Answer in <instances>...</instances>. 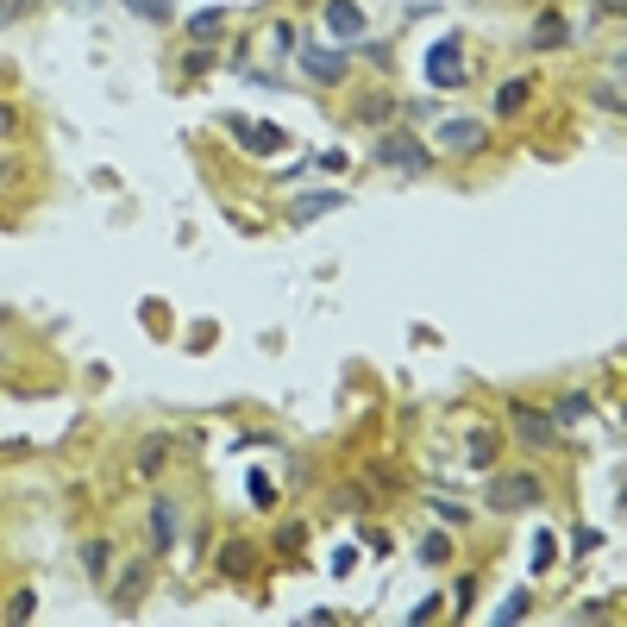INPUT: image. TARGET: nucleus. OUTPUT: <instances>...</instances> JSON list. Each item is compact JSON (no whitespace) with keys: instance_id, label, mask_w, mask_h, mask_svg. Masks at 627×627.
Returning a JSON list of instances; mask_svg holds the SVG:
<instances>
[{"instance_id":"f257e3e1","label":"nucleus","mask_w":627,"mask_h":627,"mask_svg":"<svg viewBox=\"0 0 627 627\" xmlns=\"http://www.w3.org/2000/svg\"><path fill=\"white\" fill-rule=\"evenodd\" d=\"M226 132L239 138L251 157H276V151H289V132H283V126H270V120H245V113H226Z\"/></svg>"},{"instance_id":"f03ea898","label":"nucleus","mask_w":627,"mask_h":627,"mask_svg":"<svg viewBox=\"0 0 627 627\" xmlns=\"http://www.w3.org/2000/svg\"><path fill=\"white\" fill-rule=\"evenodd\" d=\"M295 57H301V76L320 82V88L345 82V69H352V51H333V44H301Z\"/></svg>"},{"instance_id":"7ed1b4c3","label":"nucleus","mask_w":627,"mask_h":627,"mask_svg":"<svg viewBox=\"0 0 627 627\" xmlns=\"http://www.w3.org/2000/svg\"><path fill=\"white\" fill-rule=\"evenodd\" d=\"M508 427H515V439H521V446H533V452H546L552 439H559V421L540 414L533 402H508Z\"/></svg>"},{"instance_id":"20e7f679","label":"nucleus","mask_w":627,"mask_h":627,"mask_svg":"<svg viewBox=\"0 0 627 627\" xmlns=\"http://www.w3.org/2000/svg\"><path fill=\"white\" fill-rule=\"evenodd\" d=\"M533 502H546V483L533 471H502L490 483V508H533Z\"/></svg>"},{"instance_id":"39448f33","label":"nucleus","mask_w":627,"mask_h":627,"mask_svg":"<svg viewBox=\"0 0 627 627\" xmlns=\"http://www.w3.org/2000/svg\"><path fill=\"white\" fill-rule=\"evenodd\" d=\"M377 164L383 170H408V176H427L433 170V151H421V145H414V138L402 132H389V138H377Z\"/></svg>"},{"instance_id":"423d86ee","label":"nucleus","mask_w":627,"mask_h":627,"mask_svg":"<svg viewBox=\"0 0 627 627\" xmlns=\"http://www.w3.org/2000/svg\"><path fill=\"white\" fill-rule=\"evenodd\" d=\"M439 145H446L452 157H471V151L490 145V126L483 120H439Z\"/></svg>"},{"instance_id":"0eeeda50","label":"nucleus","mask_w":627,"mask_h":627,"mask_svg":"<svg viewBox=\"0 0 627 627\" xmlns=\"http://www.w3.org/2000/svg\"><path fill=\"white\" fill-rule=\"evenodd\" d=\"M427 82H433V88H458V82H464V57H458L452 38H439L433 51H427Z\"/></svg>"},{"instance_id":"6e6552de","label":"nucleus","mask_w":627,"mask_h":627,"mask_svg":"<svg viewBox=\"0 0 627 627\" xmlns=\"http://www.w3.org/2000/svg\"><path fill=\"white\" fill-rule=\"evenodd\" d=\"M339 207H345L339 189H301V195L289 201V220H295V226H308V220H320V214H339Z\"/></svg>"},{"instance_id":"1a4fd4ad","label":"nucleus","mask_w":627,"mask_h":627,"mask_svg":"<svg viewBox=\"0 0 627 627\" xmlns=\"http://www.w3.org/2000/svg\"><path fill=\"white\" fill-rule=\"evenodd\" d=\"M327 32L333 38H358L364 32V7L358 0H327Z\"/></svg>"},{"instance_id":"9d476101","label":"nucleus","mask_w":627,"mask_h":627,"mask_svg":"<svg viewBox=\"0 0 627 627\" xmlns=\"http://www.w3.org/2000/svg\"><path fill=\"white\" fill-rule=\"evenodd\" d=\"M565 38H571L565 19L559 13H540V19H533V32H527V51H559Z\"/></svg>"},{"instance_id":"9b49d317","label":"nucleus","mask_w":627,"mask_h":627,"mask_svg":"<svg viewBox=\"0 0 627 627\" xmlns=\"http://www.w3.org/2000/svg\"><path fill=\"white\" fill-rule=\"evenodd\" d=\"M527 101H533V76H508V82L496 88V113H502V120H515Z\"/></svg>"},{"instance_id":"f8f14e48","label":"nucleus","mask_w":627,"mask_h":627,"mask_svg":"<svg viewBox=\"0 0 627 627\" xmlns=\"http://www.w3.org/2000/svg\"><path fill=\"white\" fill-rule=\"evenodd\" d=\"M220 577H232V584H245V577H251V546H245V540H226V552H220Z\"/></svg>"},{"instance_id":"ddd939ff","label":"nucleus","mask_w":627,"mask_h":627,"mask_svg":"<svg viewBox=\"0 0 627 627\" xmlns=\"http://www.w3.org/2000/svg\"><path fill=\"white\" fill-rule=\"evenodd\" d=\"M151 540L157 546H176V502H164V496L151 502Z\"/></svg>"},{"instance_id":"4468645a","label":"nucleus","mask_w":627,"mask_h":627,"mask_svg":"<svg viewBox=\"0 0 627 627\" xmlns=\"http://www.w3.org/2000/svg\"><path fill=\"white\" fill-rule=\"evenodd\" d=\"M358 120L364 126H389V120H396V95H364L358 101Z\"/></svg>"},{"instance_id":"2eb2a0df","label":"nucleus","mask_w":627,"mask_h":627,"mask_svg":"<svg viewBox=\"0 0 627 627\" xmlns=\"http://www.w3.org/2000/svg\"><path fill=\"white\" fill-rule=\"evenodd\" d=\"M82 565L95 571V577H107V565H113V546H107V540H88V546H82Z\"/></svg>"},{"instance_id":"dca6fc26","label":"nucleus","mask_w":627,"mask_h":627,"mask_svg":"<svg viewBox=\"0 0 627 627\" xmlns=\"http://www.w3.org/2000/svg\"><path fill=\"white\" fill-rule=\"evenodd\" d=\"M120 7L132 19H151V26H157V19H170V0H120Z\"/></svg>"},{"instance_id":"f3484780","label":"nucleus","mask_w":627,"mask_h":627,"mask_svg":"<svg viewBox=\"0 0 627 627\" xmlns=\"http://www.w3.org/2000/svg\"><path fill=\"white\" fill-rule=\"evenodd\" d=\"M552 421H559V427H571V421H590V396H565Z\"/></svg>"},{"instance_id":"a211bd4d","label":"nucleus","mask_w":627,"mask_h":627,"mask_svg":"<svg viewBox=\"0 0 627 627\" xmlns=\"http://www.w3.org/2000/svg\"><path fill=\"white\" fill-rule=\"evenodd\" d=\"M138 590H145V565H132V571L120 577V596H113V602H120V609H132V602H138Z\"/></svg>"},{"instance_id":"6ab92c4d","label":"nucleus","mask_w":627,"mask_h":627,"mask_svg":"<svg viewBox=\"0 0 627 627\" xmlns=\"http://www.w3.org/2000/svg\"><path fill=\"white\" fill-rule=\"evenodd\" d=\"M164 458H170L164 439H145V446H138V471H164Z\"/></svg>"},{"instance_id":"aec40b11","label":"nucleus","mask_w":627,"mask_h":627,"mask_svg":"<svg viewBox=\"0 0 627 627\" xmlns=\"http://www.w3.org/2000/svg\"><path fill=\"white\" fill-rule=\"evenodd\" d=\"M245 496L258 502V508H270V502H276V483H270L264 471H251V477H245Z\"/></svg>"},{"instance_id":"412c9836","label":"nucleus","mask_w":627,"mask_h":627,"mask_svg":"<svg viewBox=\"0 0 627 627\" xmlns=\"http://www.w3.org/2000/svg\"><path fill=\"white\" fill-rule=\"evenodd\" d=\"M552 552H559V540H552V527H540V540H533V571H546Z\"/></svg>"},{"instance_id":"4be33fe9","label":"nucleus","mask_w":627,"mask_h":627,"mask_svg":"<svg viewBox=\"0 0 627 627\" xmlns=\"http://www.w3.org/2000/svg\"><path fill=\"white\" fill-rule=\"evenodd\" d=\"M527 602H533V596H527V590H515V596H508L502 609H496V621H521V615H527Z\"/></svg>"},{"instance_id":"5701e85b","label":"nucleus","mask_w":627,"mask_h":627,"mask_svg":"<svg viewBox=\"0 0 627 627\" xmlns=\"http://www.w3.org/2000/svg\"><path fill=\"white\" fill-rule=\"evenodd\" d=\"M38 0H0V26H13V19H26Z\"/></svg>"},{"instance_id":"b1692460","label":"nucleus","mask_w":627,"mask_h":627,"mask_svg":"<svg viewBox=\"0 0 627 627\" xmlns=\"http://www.w3.org/2000/svg\"><path fill=\"white\" fill-rule=\"evenodd\" d=\"M220 19H226L220 7H207V13H195V19H189V32H195V38H201V32H220Z\"/></svg>"},{"instance_id":"393cba45","label":"nucleus","mask_w":627,"mask_h":627,"mask_svg":"<svg viewBox=\"0 0 627 627\" xmlns=\"http://www.w3.org/2000/svg\"><path fill=\"white\" fill-rule=\"evenodd\" d=\"M496 458V439L490 433H471V464H490Z\"/></svg>"},{"instance_id":"a878e982","label":"nucleus","mask_w":627,"mask_h":627,"mask_svg":"<svg viewBox=\"0 0 627 627\" xmlns=\"http://www.w3.org/2000/svg\"><path fill=\"white\" fill-rule=\"evenodd\" d=\"M32 609H38V596H32V590H19V596H13V609H7V621H32Z\"/></svg>"},{"instance_id":"bb28decb","label":"nucleus","mask_w":627,"mask_h":627,"mask_svg":"<svg viewBox=\"0 0 627 627\" xmlns=\"http://www.w3.org/2000/svg\"><path fill=\"white\" fill-rule=\"evenodd\" d=\"M301 546V521H283L276 527V552H295Z\"/></svg>"},{"instance_id":"cd10ccee","label":"nucleus","mask_w":627,"mask_h":627,"mask_svg":"<svg viewBox=\"0 0 627 627\" xmlns=\"http://www.w3.org/2000/svg\"><path fill=\"white\" fill-rule=\"evenodd\" d=\"M421 559H427V565L446 559V533H427V540H421Z\"/></svg>"},{"instance_id":"c85d7f7f","label":"nucleus","mask_w":627,"mask_h":627,"mask_svg":"<svg viewBox=\"0 0 627 627\" xmlns=\"http://www.w3.org/2000/svg\"><path fill=\"white\" fill-rule=\"evenodd\" d=\"M571 546H577V552H596V546H602V533H596V527H577V533H571Z\"/></svg>"},{"instance_id":"c756f323","label":"nucleus","mask_w":627,"mask_h":627,"mask_svg":"<svg viewBox=\"0 0 627 627\" xmlns=\"http://www.w3.org/2000/svg\"><path fill=\"white\" fill-rule=\"evenodd\" d=\"M596 107H609V113H621V88H615V82H602V88H596Z\"/></svg>"},{"instance_id":"7c9ffc66","label":"nucleus","mask_w":627,"mask_h":627,"mask_svg":"<svg viewBox=\"0 0 627 627\" xmlns=\"http://www.w3.org/2000/svg\"><path fill=\"white\" fill-rule=\"evenodd\" d=\"M270 44H276L283 57H295V26H276V32H270Z\"/></svg>"},{"instance_id":"2f4dec72","label":"nucleus","mask_w":627,"mask_h":627,"mask_svg":"<svg viewBox=\"0 0 627 627\" xmlns=\"http://www.w3.org/2000/svg\"><path fill=\"white\" fill-rule=\"evenodd\" d=\"M13 132V107H0V138H7Z\"/></svg>"},{"instance_id":"473e14b6","label":"nucleus","mask_w":627,"mask_h":627,"mask_svg":"<svg viewBox=\"0 0 627 627\" xmlns=\"http://www.w3.org/2000/svg\"><path fill=\"white\" fill-rule=\"evenodd\" d=\"M69 7H76V13H95V7H101V0H69Z\"/></svg>"},{"instance_id":"72a5a7b5","label":"nucleus","mask_w":627,"mask_h":627,"mask_svg":"<svg viewBox=\"0 0 627 627\" xmlns=\"http://www.w3.org/2000/svg\"><path fill=\"white\" fill-rule=\"evenodd\" d=\"M0 320H7V308H0Z\"/></svg>"}]
</instances>
